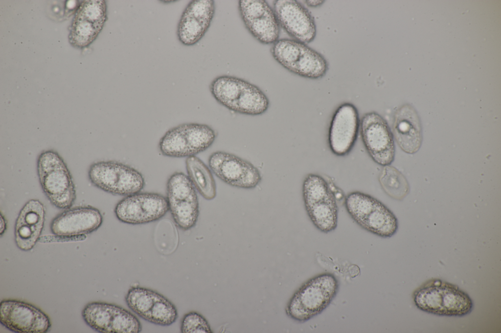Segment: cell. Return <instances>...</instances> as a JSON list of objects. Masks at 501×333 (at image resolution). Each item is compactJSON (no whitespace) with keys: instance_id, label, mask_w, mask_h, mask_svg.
Instances as JSON below:
<instances>
[{"instance_id":"cell-1","label":"cell","mask_w":501,"mask_h":333,"mask_svg":"<svg viewBox=\"0 0 501 333\" xmlns=\"http://www.w3.org/2000/svg\"><path fill=\"white\" fill-rule=\"evenodd\" d=\"M412 297L418 309L439 316H465L474 307L468 293L456 285L439 279L427 281L414 291Z\"/></svg>"},{"instance_id":"cell-2","label":"cell","mask_w":501,"mask_h":333,"mask_svg":"<svg viewBox=\"0 0 501 333\" xmlns=\"http://www.w3.org/2000/svg\"><path fill=\"white\" fill-rule=\"evenodd\" d=\"M37 170L42 189L49 202L60 209L71 207L76 197L75 186L60 154L53 150L41 152L37 159Z\"/></svg>"},{"instance_id":"cell-3","label":"cell","mask_w":501,"mask_h":333,"mask_svg":"<svg viewBox=\"0 0 501 333\" xmlns=\"http://www.w3.org/2000/svg\"><path fill=\"white\" fill-rule=\"evenodd\" d=\"M339 283L336 276L324 273L304 283L293 294L286 308L292 319L304 322L321 313L336 297Z\"/></svg>"},{"instance_id":"cell-4","label":"cell","mask_w":501,"mask_h":333,"mask_svg":"<svg viewBox=\"0 0 501 333\" xmlns=\"http://www.w3.org/2000/svg\"><path fill=\"white\" fill-rule=\"evenodd\" d=\"M216 136L215 130L207 125L183 123L168 129L161 137L158 146L164 156L187 158L206 150Z\"/></svg>"},{"instance_id":"cell-5","label":"cell","mask_w":501,"mask_h":333,"mask_svg":"<svg viewBox=\"0 0 501 333\" xmlns=\"http://www.w3.org/2000/svg\"><path fill=\"white\" fill-rule=\"evenodd\" d=\"M273 58L286 70L300 77L320 79L328 70V63L320 53L295 40H277L271 49Z\"/></svg>"},{"instance_id":"cell-6","label":"cell","mask_w":501,"mask_h":333,"mask_svg":"<svg viewBox=\"0 0 501 333\" xmlns=\"http://www.w3.org/2000/svg\"><path fill=\"white\" fill-rule=\"evenodd\" d=\"M88 178L93 186L114 195L127 196L140 192L145 184L139 171L114 161L93 163L89 167Z\"/></svg>"},{"instance_id":"cell-7","label":"cell","mask_w":501,"mask_h":333,"mask_svg":"<svg viewBox=\"0 0 501 333\" xmlns=\"http://www.w3.org/2000/svg\"><path fill=\"white\" fill-rule=\"evenodd\" d=\"M166 198L176 226L183 230L194 227L199 215V205L196 190L187 175L176 172L170 175L166 183Z\"/></svg>"},{"instance_id":"cell-8","label":"cell","mask_w":501,"mask_h":333,"mask_svg":"<svg viewBox=\"0 0 501 333\" xmlns=\"http://www.w3.org/2000/svg\"><path fill=\"white\" fill-rule=\"evenodd\" d=\"M360 132L364 145L377 164L390 165L395 157L394 137L386 120L379 113L364 114L360 120Z\"/></svg>"},{"instance_id":"cell-9","label":"cell","mask_w":501,"mask_h":333,"mask_svg":"<svg viewBox=\"0 0 501 333\" xmlns=\"http://www.w3.org/2000/svg\"><path fill=\"white\" fill-rule=\"evenodd\" d=\"M169 210L166 198L156 193L138 192L127 196L116 205L114 212L120 222L141 225L156 221Z\"/></svg>"},{"instance_id":"cell-10","label":"cell","mask_w":501,"mask_h":333,"mask_svg":"<svg viewBox=\"0 0 501 333\" xmlns=\"http://www.w3.org/2000/svg\"><path fill=\"white\" fill-rule=\"evenodd\" d=\"M208 163L212 173L231 186L251 189L261 181L260 172L256 166L232 153L214 152L209 157Z\"/></svg>"},{"instance_id":"cell-11","label":"cell","mask_w":501,"mask_h":333,"mask_svg":"<svg viewBox=\"0 0 501 333\" xmlns=\"http://www.w3.org/2000/svg\"><path fill=\"white\" fill-rule=\"evenodd\" d=\"M0 322L16 333H46L51 326L48 316L29 303L5 299L0 303Z\"/></svg>"},{"instance_id":"cell-12","label":"cell","mask_w":501,"mask_h":333,"mask_svg":"<svg viewBox=\"0 0 501 333\" xmlns=\"http://www.w3.org/2000/svg\"><path fill=\"white\" fill-rule=\"evenodd\" d=\"M240 14L250 33L264 44L275 43L279 36V25L273 10L264 0H240Z\"/></svg>"},{"instance_id":"cell-13","label":"cell","mask_w":501,"mask_h":333,"mask_svg":"<svg viewBox=\"0 0 501 333\" xmlns=\"http://www.w3.org/2000/svg\"><path fill=\"white\" fill-rule=\"evenodd\" d=\"M273 11L279 25L294 40L308 44L315 39V20L303 5L296 0H276Z\"/></svg>"},{"instance_id":"cell-14","label":"cell","mask_w":501,"mask_h":333,"mask_svg":"<svg viewBox=\"0 0 501 333\" xmlns=\"http://www.w3.org/2000/svg\"><path fill=\"white\" fill-rule=\"evenodd\" d=\"M360 124L358 110L353 104L345 103L337 109L328 134L329 147L334 154L343 156L351 151L358 137Z\"/></svg>"},{"instance_id":"cell-15","label":"cell","mask_w":501,"mask_h":333,"mask_svg":"<svg viewBox=\"0 0 501 333\" xmlns=\"http://www.w3.org/2000/svg\"><path fill=\"white\" fill-rule=\"evenodd\" d=\"M103 216L91 206L70 207L56 215L50 226L51 232L57 236L73 237L93 232L101 226Z\"/></svg>"},{"instance_id":"cell-16","label":"cell","mask_w":501,"mask_h":333,"mask_svg":"<svg viewBox=\"0 0 501 333\" xmlns=\"http://www.w3.org/2000/svg\"><path fill=\"white\" fill-rule=\"evenodd\" d=\"M215 12L212 0H193L183 10L179 21L177 35L183 45L196 44L208 30Z\"/></svg>"},{"instance_id":"cell-17","label":"cell","mask_w":501,"mask_h":333,"mask_svg":"<svg viewBox=\"0 0 501 333\" xmlns=\"http://www.w3.org/2000/svg\"><path fill=\"white\" fill-rule=\"evenodd\" d=\"M107 19L105 0H85L80 5L72 22L69 40L75 46L91 43L101 31Z\"/></svg>"},{"instance_id":"cell-18","label":"cell","mask_w":501,"mask_h":333,"mask_svg":"<svg viewBox=\"0 0 501 333\" xmlns=\"http://www.w3.org/2000/svg\"><path fill=\"white\" fill-rule=\"evenodd\" d=\"M45 215V206L38 199H30L22 207L14 229L15 243L20 250L29 251L35 246L44 228Z\"/></svg>"},{"instance_id":"cell-19","label":"cell","mask_w":501,"mask_h":333,"mask_svg":"<svg viewBox=\"0 0 501 333\" xmlns=\"http://www.w3.org/2000/svg\"><path fill=\"white\" fill-rule=\"evenodd\" d=\"M392 134L406 153L413 154L419 149L422 142L421 124L417 112L410 105L404 104L396 111Z\"/></svg>"},{"instance_id":"cell-20","label":"cell","mask_w":501,"mask_h":333,"mask_svg":"<svg viewBox=\"0 0 501 333\" xmlns=\"http://www.w3.org/2000/svg\"><path fill=\"white\" fill-rule=\"evenodd\" d=\"M185 167L188 177L200 195L207 200L214 199L216 185L210 168L196 156L186 158Z\"/></svg>"},{"instance_id":"cell-21","label":"cell","mask_w":501,"mask_h":333,"mask_svg":"<svg viewBox=\"0 0 501 333\" xmlns=\"http://www.w3.org/2000/svg\"><path fill=\"white\" fill-rule=\"evenodd\" d=\"M359 226L381 237L389 238L397 232L398 223L391 210L380 202Z\"/></svg>"},{"instance_id":"cell-22","label":"cell","mask_w":501,"mask_h":333,"mask_svg":"<svg viewBox=\"0 0 501 333\" xmlns=\"http://www.w3.org/2000/svg\"><path fill=\"white\" fill-rule=\"evenodd\" d=\"M270 105L266 94L256 85L246 81L239 98L231 111L251 116L262 115Z\"/></svg>"},{"instance_id":"cell-23","label":"cell","mask_w":501,"mask_h":333,"mask_svg":"<svg viewBox=\"0 0 501 333\" xmlns=\"http://www.w3.org/2000/svg\"><path fill=\"white\" fill-rule=\"evenodd\" d=\"M336 197L305 207L314 225L320 231L328 233L338 224V208Z\"/></svg>"},{"instance_id":"cell-24","label":"cell","mask_w":501,"mask_h":333,"mask_svg":"<svg viewBox=\"0 0 501 333\" xmlns=\"http://www.w3.org/2000/svg\"><path fill=\"white\" fill-rule=\"evenodd\" d=\"M114 304L101 302L87 304L82 312L85 323L92 329L101 333H110Z\"/></svg>"},{"instance_id":"cell-25","label":"cell","mask_w":501,"mask_h":333,"mask_svg":"<svg viewBox=\"0 0 501 333\" xmlns=\"http://www.w3.org/2000/svg\"><path fill=\"white\" fill-rule=\"evenodd\" d=\"M245 81L234 76H220L211 83L210 91L217 102L230 110Z\"/></svg>"},{"instance_id":"cell-26","label":"cell","mask_w":501,"mask_h":333,"mask_svg":"<svg viewBox=\"0 0 501 333\" xmlns=\"http://www.w3.org/2000/svg\"><path fill=\"white\" fill-rule=\"evenodd\" d=\"M302 196L305 207L335 197L327 180L313 173L307 175L303 181Z\"/></svg>"},{"instance_id":"cell-27","label":"cell","mask_w":501,"mask_h":333,"mask_svg":"<svg viewBox=\"0 0 501 333\" xmlns=\"http://www.w3.org/2000/svg\"><path fill=\"white\" fill-rule=\"evenodd\" d=\"M381 201L360 191L349 193L345 199V207L351 218L360 225Z\"/></svg>"},{"instance_id":"cell-28","label":"cell","mask_w":501,"mask_h":333,"mask_svg":"<svg viewBox=\"0 0 501 333\" xmlns=\"http://www.w3.org/2000/svg\"><path fill=\"white\" fill-rule=\"evenodd\" d=\"M379 180L385 191L395 199L402 200L409 192V185L405 176L390 165L384 166Z\"/></svg>"},{"instance_id":"cell-29","label":"cell","mask_w":501,"mask_h":333,"mask_svg":"<svg viewBox=\"0 0 501 333\" xmlns=\"http://www.w3.org/2000/svg\"><path fill=\"white\" fill-rule=\"evenodd\" d=\"M161 294L153 290L140 287H133L125 296L129 308L144 319L155 301Z\"/></svg>"},{"instance_id":"cell-30","label":"cell","mask_w":501,"mask_h":333,"mask_svg":"<svg viewBox=\"0 0 501 333\" xmlns=\"http://www.w3.org/2000/svg\"><path fill=\"white\" fill-rule=\"evenodd\" d=\"M178 317L175 306L162 294L155 301L144 320L159 326H168Z\"/></svg>"},{"instance_id":"cell-31","label":"cell","mask_w":501,"mask_h":333,"mask_svg":"<svg viewBox=\"0 0 501 333\" xmlns=\"http://www.w3.org/2000/svg\"><path fill=\"white\" fill-rule=\"evenodd\" d=\"M142 325L138 319L129 311L114 305L110 333H139Z\"/></svg>"},{"instance_id":"cell-32","label":"cell","mask_w":501,"mask_h":333,"mask_svg":"<svg viewBox=\"0 0 501 333\" xmlns=\"http://www.w3.org/2000/svg\"><path fill=\"white\" fill-rule=\"evenodd\" d=\"M181 332L182 333H212L206 319L195 312H190L183 316L181 322Z\"/></svg>"},{"instance_id":"cell-33","label":"cell","mask_w":501,"mask_h":333,"mask_svg":"<svg viewBox=\"0 0 501 333\" xmlns=\"http://www.w3.org/2000/svg\"><path fill=\"white\" fill-rule=\"evenodd\" d=\"M7 229V221L3 216L2 214H0V235L1 236L5 232Z\"/></svg>"},{"instance_id":"cell-34","label":"cell","mask_w":501,"mask_h":333,"mask_svg":"<svg viewBox=\"0 0 501 333\" xmlns=\"http://www.w3.org/2000/svg\"><path fill=\"white\" fill-rule=\"evenodd\" d=\"M305 3L310 7H318L322 5L324 0H306Z\"/></svg>"}]
</instances>
